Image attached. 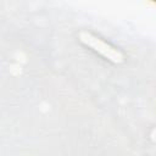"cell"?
<instances>
[{"label": "cell", "mask_w": 156, "mask_h": 156, "mask_svg": "<svg viewBox=\"0 0 156 156\" xmlns=\"http://www.w3.org/2000/svg\"><path fill=\"white\" fill-rule=\"evenodd\" d=\"M80 40H82L84 44H87L88 46L93 48V49H94L95 51H98L99 54L104 55L106 58L111 60L112 62H121L122 58H123L119 51H117L116 49H113V48L110 46L108 44L104 43L102 40L98 39V38H95V37H93V35L89 34V33H82V34H80Z\"/></svg>", "instance_id": "1"}]
</instances>
